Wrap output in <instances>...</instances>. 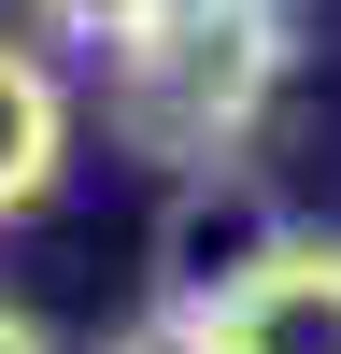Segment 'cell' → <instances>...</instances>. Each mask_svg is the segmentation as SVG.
<instances>
[{
    "label": "cell",
    "instance_id": "2",
    "mask_svg": "<svg viewBox=\"0 0 341 354\" xmlns=\"http://www.w3.org/2000/svg\"><path fill=\"white\" fill-rule=\"evenodd\" d=\"M284 241H299V213H284V198L256 185L242 156H199V170H170V198H157V283H170L185 312H213L227 283H256Z\"/></svg>",
    "mask_w": 341,
    "mask_h": 354
},
{
    "label": "cell",
    "instance_id": "3",
    "mask_svg": "<svg viewBox=\"0 0 341 354\" xmlns=\"http://www.w3.org/2000/svg\"><path fill=\"white\" fill-rule=\"evenodd\" d=\"M213 354H341V241H284L256 283L213 298Z\"/></svg>",
    "mask_w": 341,
    "mask_h": 354
},
{
    "label": "cell",
    "instance_id": "6",
    "mask_svg": "<svg viewBox=\"0 0 341 354\" xmlns=\"http://www.w3.org/2000/svg\"><path fill=\"white\" fill-rule=\"evenodd\" d=\"M100 354H213V312H185V298H157V312H128Z\"/></svg>",
    "mask_w": 341,
    "mask_h": 354
},
{
    "label": "cell",
    "instance_id": "5",
    "mask_svg": "<svg viewBox=\"0 0 341 354\" xmlns=\"http://www.w3.org/2000/svg\"><path fill=\"white\" fill-rule=\"evenodd\" d=\"M28 15H43V28H57V43H100V57H128V43H142V28H157V15H170V0H28Z\"/></svg>",
    "mask_w": 341,
    "mask_h": 354
},
{
    "label": "cell",
    "instance_id": "1",
    "mask_svg": "<svg viewBox=\"0 0 341 354\" xmlns=\"http://www.w3.org/2000/svg\"><path fill=\"white\" fill-rule=\"evenodd\" d=\"M284 57H299L284 43V0H170V15L114 57V113H128V142H157L170 170L242 156L256 113L284 100Z\"/></svg>",
    "mask_w": 341,
    "mask_h": 354
},
{
    "label": "cell",
    "instance_id": "7",
    "mask_svg": "<svg viewBox=\"0 0 341 354\" xmlns=\"http://www.w3.org/2000/svg\"><path fill=\"white\" fill-rule=\"evenodd\" d=\"M0 354H57V340H43V326H28V312H15V298H0Z\"/></svg>",
    "mask_w": 341,
    "mask_h": 354
},
{
    "label": "cell",
    "instance_id": "4",
    "mask_svg": "<svg viewBox=\"0 0 341 354\" xmlns=\"http://www.w3.org/2000/svg\"><path fill=\"white\" fill-rule=\"evenodd\" d=\"M57 170H71V85H57L28 43H0V227L43 213Z\"/></svg>",
    "mask_w": 341,
    "mask_h": 354
}]
</instances>
